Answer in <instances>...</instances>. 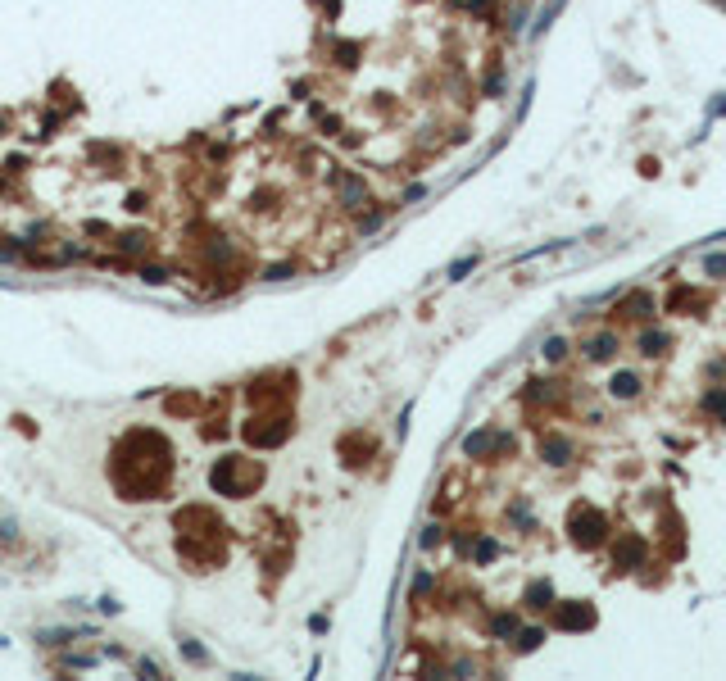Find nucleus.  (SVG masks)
<instances>
[{"label": "nucleus", "mask_w": 726, "mask_h": 681, "mask_svg": "<svg viewBox=\"0 0 726 681\" xmlns=\"http://www.w3.org/2000/svg\"><path fill=\"white\" fill-rule=\"evenodd\" d=\"M291 273H295L291 264H273V268H263V277H268V282H282V277H291Z\"/></svg>", "instance_id": "412c9836"}, {"label": "nucleus", "mask_w": 726, "mask_h": 681, "mask_svg": "<svg viewBox=\"0 0 726 681\" xmlns=\"http://www.w3.org/2000/svg\"><path fill=\"white\" fill-rule=\"evenodd\" d=\"M259 482H263V464H259V459H245V454H227V459H218L214 473H209V486H214L218 495H232V500L250 495Z\"/></svg>", "instance_id": "f03ea898"}, {"label": "nucleus", "mask_w": 726, "mask_h": 681, "mask_svg": "<svg viewBox=\"0 0 726 681\" xmlns=\"http://www.w3.org/2000/svg\"><path fill=\"white\" fill-rule=\"evenodd\" d=\"M544 354H549V359H563V354H568V341H563V337H554L549 345H544Z\"/></svg>", "instance_id": "5701e85b"}, {"label": "nucleus", "mask_w": 726, "mask_h": 681, "mask_svg": "<svg viewBox=\"0 0 726 681\" xmlns=\"http://www.w3.org/2000/svg\"><path fill=\"white\" fill-rule=\"evenodd\" d=\"M472 268H477V259H458V264L450 268V277L458 282V277H463V273H472Z\"/></svg>", "instance_id": "393cba45"}, {"label": "nucleus", "mask_w": 726, "mask_h": 681, "mask_svg": "<svg viewBox=\"0 0 726 681\" xmlns=\"http://www.w3.org/2000/svg\"><path fill=\"white\" fill-rule=\"evenodd\" d=\"M708 273H726V255H713L708 259Z\"/></svg>", "instance_id": "bb28decb"}, {"label": "nucleus", "mask_w": 726, "mask_h": 681, "mask_svg": "<svg viewBox=\"0 0 726 681\" xmlns=\"http://www.w3.org/2000/svg\"><path fill=\"white\" fill-rule=\"evenodd\" d=\"M604 532H608V522H604V513L599 509H590V504H577V513H572V536H577V545H599L604 541Z\"/></svg>", "instance_id": "7ed1b4c3"}, {"label": "nucleus", "mask_w": 726, "mask_h": 681, "mask_svg": "<svg viewBox=\"0 0 726 681\" xmlns=\"http://www.w3.org/2000/svg\"><path fill=\"white\" fill-rule=\"evenodd\" d=\"M636 391H640V382L631 377V372H622V377H617V382H613V396H617V400H631V396H636Z\"/></svg>", "instance_id": "4468645a"}, {"label": "nucleus", "mask_w": 726, "mask_h": 681, "mask_svg": "<svg viewBox=\"0 0 726 681\" xmlns=\"http://www.w3.org/2000/svg\"><path fill=\"white\" fill-rule=\"evenodd\" d=\"M9 536H14V518L0 513V541H9Z\"/></svg>", "instance_id": "a878e982"}, {"label": "nucleus", "mask_w": 726, "mask_h": 681, "mask_svg": "<svg viewBox=\"0 0 726 681\" xmlns=\"http://www.w3.org/2000/svg\"><path fill=\"white\" fill-rule=\"evenodd\" d=\"M141 282H155V286L168 282V268L164 264H146V268H141Z\"/></svg>", "instance_id": "f3484780"}, {"label": "nucleus", "mask_w": 726, "mask_h": 681, "mask_svg": "<svg viewBox=\"0 0 726 681\" xmlns=\"http://www.w3.org/2000/svg\"><path fill=\"white\" fill-rule=\"evenodd\" d=\"M540 454H544V464H568V454H572V445H568V436H559V431H549V436H540Z\"/></svg>", "instance_id": "6e6552de"}, {"label": "nucleus", "mask_w": 726, "mask_h": 681, "mask_svg": "<svg viewBox=\"0 0 726 681\" xmlns=\"http://www.w3.org/2000/svg\"><path fill=\"white\" fill-rule=\"evenodd\" d=\"M495 554H500V545H495V541H481V545H477V563L495 559Z\"/></svg>", "instance_id": "4be33fe9"}, {"label": "nucleus", "mask_w": 726, "mask_h": 681, "mask_svg": "<svg viewBox=\"0 0 726 681\" xmlns=\"http://www.w3.org/2000/svg\"><path fill=\"white\" fill-rule=\"evenodd\" d=\"M586 354H590V359H595V363H604V359H613V354H617V337H613V332H604V337H590V345H586Z\"/></svg>", "instance_id": "1a4fd4ad"}, {"label": "nucleus", "mask_w": 726, "mask_h": 681, "mask_svg": "<svg viewBox=\"0 0 726 681\" xmlns=\"http://www.w3.org/2000/svg\"><path fill=\"white\" fill-rule=\"evenodd\" d=\"M182 654H186V659H196V663H209V654L196 645V640H182Z\"/></svg>", "instance_id": "aec40b11"}, {"label": "nucleus", "mask_w": 726, "mask_h": 681, "mask_svg": "<svg viewBox=\"0 0 726 681\" xmlns=\"http://www.w3.org/2000/svg\"><path fill=\"white\" fill-rule=\"evenodd\" d=\"M527 604H531V609H549V604H554V586H549V581H536V586L527 591Z\"/></svg>", "instance_id": "9b49d317"}, {"label": "nucleus", "mask_w": 726, "mask_h": 681, "mask_svg": "<svg viewBox=\"0 0 726 681\" xmlns=\"http://www.w3.org/2000/svg\"><path fill=\"white\" fill-rule=\"evenodd\" d=\"M109 482L123 500H164L173 486V445L155 427H132L109 454Z\"/></svg>", "instance_id": "f257e3e1"}, {"label": "nucleus", "mask_w": 726, "mask_h": 681, "mask_svg": "<svg viewBox=\"0 0 726 681\" xmlns=\"http://www.w3.org/2000/svg\"><path fill=\"white\" fill-rule=\"evenodd\" d=\"M554 622H559L563 631H590L595 627V609H586V604H563Z\"/></svg>", "instance_id": "20e7f679"}, {"label": "nucleus", "mask_w": 726, "mask_h": 681, "mask_svg": "<svg viewBox=\"0 0 726 681\" xmlns=\"http://www.w3.org/2000/svg\"><path fill=\"white\" fill-rule=\"evenodd\" d=\"M491 631L495 636H513V631H518V613H500V618L491 622Z\"/></svg>", "instance_id": "2eb2a0df"}, {"label": "nucleus", "mask_w": 726, "mask_h": 681, "mask_svg": "<svg viewBox=\"0 0 726 681\" xmlns=\"http://www.w3.org/2000/svg\"><path fill=\"white\" fill-rule=\"evenodd\" d=\"M336 55H341V69H355V64H359V46H336Z\"/></svg>", "instance_id": "6ab92c4d"}, {"label": "nucleus", "mask_w": 726, "mask_h": 681, "mask_svg": "<svg viewBox=\"0 0 726 681\" xmlns=\"http://www.w3.org/2000/svg\"><path fill=\"white\" fill-rule=\"evenodd\" d=\"M636 345H640V350H645V354H663V345H667V332H658V328H645V332H640V337H636Z\"/></svg>", "instance_id": "9d476101"}, {"label": "nucleus", "mask_w": 726, "mask_h": 681, "mask_svg": "<svg viewBox=\"0 0 726 681\" xmlns=\"http://www.w3.org/2000/svg\"><path fill=\"white\" fill-rule=\"evenodd\" d=\"M500 91H504V73H500V69H491V73H486L481 95H500Z\"/></svg>", "instance_id": "a211bd4d"}, {"label": "nucleus", "mask_w": 726, "mask_h": 681, "mask_svg": "<svg viewBox=\"0 0 726 681\" xmlns=\"http://www.w3.org/2000/svg\"><path fill=\"white\" fill-rule=\"evenodd\" d=\"M667 304H672V313H676V309H699L704 295H699V291H672V300H667Z\"/></svg>", "instance_id": "f8f14e48"}, {"label": "nucleus", "mask_w": 726, "mask_h": 681, "mask_svg": "<svg viewBox=\"0 0 726 681\" xmlns=\"http://www.w3.org/2000/svg\"><path fill=\"white\" fill-rule=\"evenodd\" d=\"M118 241H123V250H132V255L146 250V236H137V232H132V236H118Z\"/></svg>", "instance_id": "b1692460"}, {"label": "nucleus", "mask_w": 726, "mask_h": 681, "mask_svg": "<svg viewBox=\"0 0 726 681\" xmlns=\"http://www.w3.org/2000/svg\"><path fill=\"white\" fill-rule=\"evenodd\" d=\"M713 114H726V95H722V100H718V104H713Z\"/></svg>", "instance_id": "cd10ccee"}, {"label": "nucleus", "mask_w": 726, "mask_h": 681, "mask_svg": "<svg viewBox=\"0 0 726 681\" xmlns=\"http://www.w3.org/2000/svg\"><path fill=\"white\" fill-rule=\"evenodd\" d=\"M640 559H645V545H640V536H622V541L613 545V563H617V568H636Z\"/></svg>", "instance_id": "423d86ee"}, {"label": "nucleus", "mask_w": 726, "mask_h": 681, "mask_svg": "<svg viewBox=\"0 0 726 681\" xmlns=\"http://www.w3.org/2000/svg\"><path fill=\"white\" fill-rule=\"evenodd\" d=\"M613 318H622V323H645V318H649V295H640V291L626 295V300L613 309Z\"/></svg>", "instance_id": "0eeeda50"}, {"label": "nucleus", "mask_w": 726, "mask_h": 681, "mask_svg": "<svg viewBox=\"0 0 726 681\" xmlns=\"http://www.w3.org/2000/svg\"><path fill=\"white\" fill-rule=\"evenodd\" d=\"M540 640H544V631H540V627H527V631H518V649H522V654H527V649H536Z\"/></svg>", "instance_id": "dca6fc26"}, {"label": "nucleus", "mask_w": 726, "mask_h": 681, "mask_svg": "<svg viewBox=\"0 0 726 681\" xmlns=\"http://www.w3.org/2000/svg\"><path fill=\"white\" fill-rule=\"evenodd\" d=\"M341 205L345 209H363L368 205V182L359 173H341Z\"/></svg>", "instance_id": "39448f33"}, {"label": "nucleus", "mask_w": 726, "mask_h": 681, "mask_svg": "<svg viewBox=\"0 0 726 681\" xmlns=\"http://www.w3.org/2000/svg\"><path fill=\"white\" fill-rule=\"evenodd\" d=\"M704 414H718V418H726V391H722V386L704 396Z\"/></svg>", "instance_id": "ddd939ff"}]
</instances>
